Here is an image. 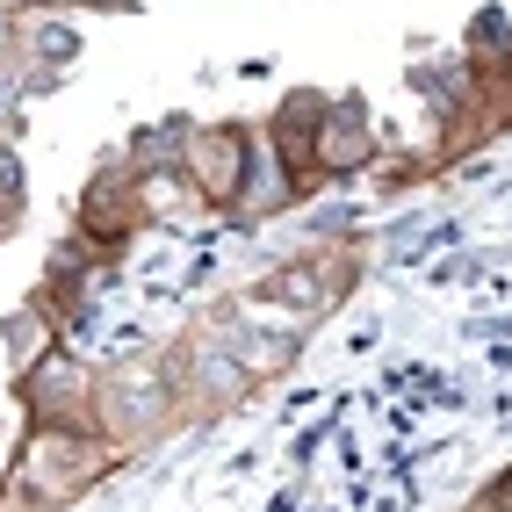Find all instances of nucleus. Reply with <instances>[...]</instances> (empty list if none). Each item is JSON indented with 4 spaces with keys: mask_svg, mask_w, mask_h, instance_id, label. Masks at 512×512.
Masks as SVG:
<instances>
[{
    "mask_svg": "<svg viewBox=\"0 0 512 512\" xmlns=\"http://www.w3.org/2000/svg\"><path fill=\"white\" fill-rule=\"evenodd\" d=\"M166 426H181V390L166 361H123L109 375H94V433L109 448H145Z\"/></svg>",
    "mask_w": 512,
    "mask_h": 512,
    "instance_id": "nucleus-1",
    "label": "nucleus"
}]
</instances>
